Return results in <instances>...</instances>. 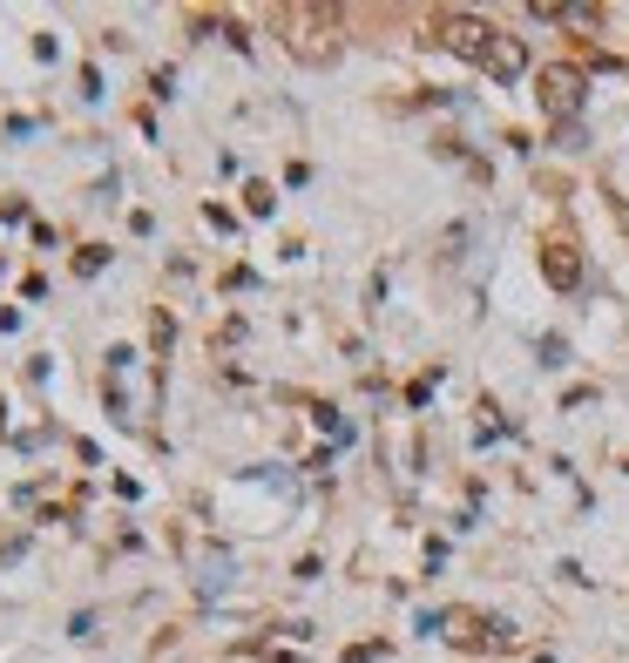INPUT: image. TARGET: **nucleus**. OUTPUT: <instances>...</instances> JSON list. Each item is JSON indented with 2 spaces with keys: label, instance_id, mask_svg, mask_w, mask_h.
Wrapping results in <instances>:
<instances>
[{
  "label": "nucleus",
  "instance_id": "f257e3e1",
  "mask_svg": "<svg viewBox=\"0 0 629 663\" xmlns=\"http://www.w3.org/2000/svg\"><path fill=\"white\" fill-rule=\"evenodd\" d=\"M534 96H542V109H549L556 122H576V109H582V68H569V61L542 68V81H534Z\"/></svg>",
  "mask_w": 629,
  "mask_h": 663
},
{
  "label": "nucleus",
  "instance_id": "f03ea898",
  "mask_svg": "<svg viewBox=\"0 0 629 663\" xmlns=\"http://www.w3.org/2000/svg\"><path fill=\"white\" fill-rule=\"evenodd\" d=\"M542 271H549L556 291H576L582 285V244H576V230H549L542 237Z\"/></svg>",
  "mask_w": 629,
  "mask_h": 663
},
{
  "label": "nucleus",
  "instance_id": "7ed1b4c3",
  "mask_svg": "<svg viewBox=\"0 0 629 663\" xmlns=\"http://www.w3.org/2000/svg\"><path fill=\"white\" fill-rule=\"evenodd\" d=\"M433 28H440V41H446V48L468 55V61H488V48H494V28H488V21H474V14H433Z\"/></svg>",
  "mask_w": 629,
  "mask_h": 663
},
{
  "label": "nucleus",
  "instance_id": "20e7f679",
  "mask_svg": "<svg viewBox=\"0 0 629 663\" xmlns=\"http://www.w3.org/2000/svg\"><path fill=\"white\" fill-rule=\"evenodd\" d=\"M488 75H501V81H514L521 68H528V48L514 41V34H494V48H488V61H481Z\"/></svg>",
  "mask_w": 629,
  "mask_h": 663
},
{
  "label": "nucleus",
  "instance_id": "39448f33",
  "mask_svg": "<svg viewBox=\"0 0 629 663\" xmlns=\"http://www.w3.org/2000/svg\"><path fill=\"white\" fill-rule=\"evenodd\" d=\"M244 204H250V217H272V204H278V197H272V184H250V190H244Z\"/></svg>",
  "mask_w": 629,
  "mask_h": 663
}]
</instances>
